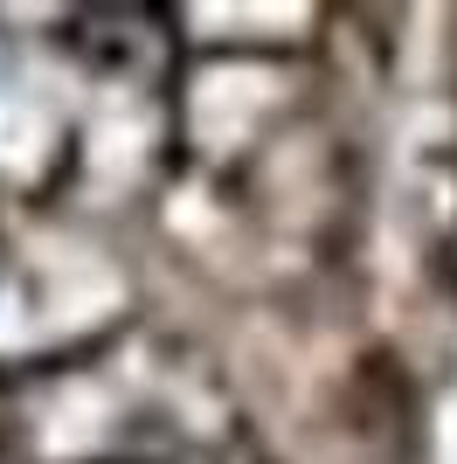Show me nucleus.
<instances>
[{
	"mask_svg": "<svg viewBox=\"0 0 457 464\" xmlns=\"http://www.w3.org/2000/svg\"><path fill=\"white\" fill-rule=\"evenodd\" d=\"M76 464H215L209 437H194L180 423H132V430H97L91 458Z\"/></svg>",
	"mask_w": 457,
	"mask_h": 464,
	"instance_id": "f257e3e1",
	"label": "nucleus"
}]
</instances>
